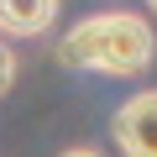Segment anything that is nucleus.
<instances>
[{
    "mask_svg": "<svg viewBox=\"0 0 157 157\" xmlns=\"http://www.w3.org/2000/svg\"><path fill=\"white\" fill-rule=\"evenodd\" d=\"M110 131H115V141H121L126 157H157V89L131 94V100L115 110Z\"/></svg>",
    "mask_w": 157,
    "mask_h": 157,
    "instance_id": "f03ea898",
    "label": "nucleus"
},
{
    "mask_svg": "<svg viewBox=\"0 0 157 157\" xmlns=\"http://www.w3.org/2000/svg\"><path fill=\"white\" fill-rule=\"evenodd\" d=\"M147 6H152V11H157V0H147Z\"/></svg>",
    "mask_w": 157,
    "mask_h": 157,
    "instance_id": "423d86ee",
    "label": "nucleus"
},
{
    "mask_svg": "<svg viewBox=\"0 0 157 157\" xmlns=\"http://www.w3.org/2000/svg\"><path fill=\"white\" fill-rule=\"evenodd\" d=\"M58 16V0H0V32L6 37H42Z\"/></svg>",
    "mask_w": 157,
    "mask_h": 157,
    "instance_id": "7ed1b4c3",
    "label": "nucleus"
},
{
    "mask_svg": "<svg viewBox=\"0 0 157 157\" xmlns=\"http://www.w3.org/2000/svg\"><path fill=\"white\" fill-rule=\"evenodd\" d=\"M157 42H152V26L131 11H105V16H89L78 21L63 42H58V58L68 68H94V73H110V78H131L152 63Z\"/></svg>",
    "mask_w": 157,
    "mask_h": 157,
    "instance_id": "f257e3e1",
    "label": "nucleus"
},
{
    "mask_svg": "<svg viewBox=\"0 0 157 157\" xmlns=\"http://www.w3.org/2000/svg\"><path fill=\"white\" fill-rule=\"evenodd\" d=\"M58 157H100V152H89V147H68V152H58Z\"/></svg>",
    "mask_w": 157,
    "mask_h": 157,
    "instance_id": "39448f33",
    "label": "nucleus"
},
{
    "mask_svg": "<svg viewBox=\"0 0 157 157\" xmlns=\"http://www.w3.org/2000/svg\"><path fill=\"white\" fill-rule=\"evenodd\" d=\"M11 84H16V52H11L6 42H0V94H6Z\"/></svg>",
    "mask_w": 157,
    "mask_h": 157,
    "instance_id": "20e7f679",
    "label": "nucleus"
}]
</instances>
